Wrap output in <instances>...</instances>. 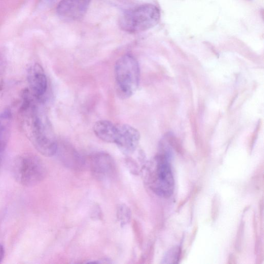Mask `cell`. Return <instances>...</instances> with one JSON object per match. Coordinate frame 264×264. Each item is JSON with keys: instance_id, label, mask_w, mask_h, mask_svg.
Returning <instances> with one entry per match:
<instances>
[{"instance_id": "14", "label": "cell", "mask_w": 264, "mask_h": 264, "mask_svg": "<svg viewBox=\"0 0 264 264\" xmlns=\"http://www.w3.org/2000/svg\"><path fill=\"white\" fill-rule=\"evenodd\" d=\"M5 251L3 246L0 244V263L3 260L4 257Z\"/></svg>"}, {"instance_id": "13", "label": "cell", "mask_w": 264, "mask_h": 264, "mask_svg": "<svg viewBox=\"0 0 264 264\" xmlns=\"http://www.w3.org/2000/svg\"><path fill=\"white\" fill-rule=\"evenodd\" d=\"M179 251L177 249H174L173 251H170L169 255L166 256L165 258V262L167 261H170L169 263H170L171 261H173V263H174L175 261H176L178 256Z\"/></svg>"}, {"instance_id": "6", "label": "cell", "mask_w": 264, "mask_h": 264, "mask_svg": "<svg viewBox=\"0 0 264 264\" xmlns=\"http://www.w3.org/2000/svg\"><path fill=\"white\" fill-rule=\"evenodd\" d=\"M117 134L115 143L124 154L131 155L136 150L140 133L135 128L128 125H117Z\"/></svg>"}, {"instance_id": "4", "label": "cell", "mask_w": 264, "mask_h": 264, "mask_svg": "<svg viewBox=\"0 0 264 264\" xmlns=\"http://www.w3.org/2000/svg\"><path fill=\"white\" fill-rule=\"evenodd\" d=\"M14 176L20 184L31 186L38 184L44 178L46 167L42 160L32 154L20 156L13 167Z\"/></svg>"}, {"instance_id": "12", "label": "cell", "mask_w": 264, "mask_h": 264, "mask_svg": "<svg viewBox=\"0 0 264 264\" xmlns=\"http://www.w3.org/2000/svg\"><path fill=\"white\" fill-rule=\"evenodd\" d=\"M117 217L118 221L122 226L130 222L132 218V213L130 209L124 204L120 205L117 207Z\"/></svg>"}, {"instance_id": "7", "label": "cell", "mask_w": 264, "mask_h": 264, "mask_svg": "<svg viewBox=\"0 0 264 264\" xmlns=\"http://www.w3.org/2000/svg\"><path fill=\"white\" fill-rule=\"evenodd\" d=\"M90 168L93 175L101 180L112 177L116 173V166L114 159L110 155L103 152L92 156Z\"/></svg>"}, {"instance_id": "10", "label": "cell", "mask_w": 264, "mask_h": 264, "mask_svg": "<svg viewBox=\"0 0 264 264\" xmlns=\"http://www.w3.org/2000/svg\"><path fill=\"white\" fill-rule=\"evenodd\" d=\"M93 130L95 135L103 141L115 142L117 134V125L109 121H100L94 125Z\"/></svg>"}, {"instance_id": "11", "label": "cell", "mask_w": 264, "mask_h": 264, "mask_svg": "<svg viewBox=\"0 0 264 264\" xmlns=\"http://www.w3.org/2000/svg\"><path fill=\"white\" fill-rule=\"evenodd\" d=\"M12 126V114L6 109L0 113V153H3L7 147L10 136Z\"/></svg>"}, {"instance_id": "9", "label": "cell", "mask_w": 264, "mask_h": 264, "mask_svg": "<svg viewBox=\"0 0 264 264\" xmlns=\"http://www.w3.org/2000/svg\"><path fill=\"white\" fill-rule=\"evenodd\" d=\"M28 74L29 91L35 99L41 101L47 88V80L44 71L39 64L37 63L29 68Z\"/></svg>"}, {"instance_id": "1", "label": "cell", "mask_w": 264, "mask_h": 264, "mask_svg": "<svg viewBox=\"0 0 264 264\" xmlns=\"http://www.w3.org/2000/svg\"><path fill=\"white\" fill-rule=\"evenodd\" d=\"M30 91L23 93L20 110L21 127L34 148L45 157H52L57 152L58 145L54 132L44 111L36 102Z\"/></svg>"}, {"instance_id": "8", "label": "cell", "mask_w": 264, "mask_h": 264, "mask_svg": "<svg viewBox=\"0 0 264 264\" xmlns=\"http://www.w3.org/2000/svg\"><path fill=\"white\" fill-rule=\"evenodd\" d=\"M91 0H62L57 7L58 15L71 20L83 18L88 10Z\"/></svg>"}, {"instance_id": "15", "label": "cell", "mask_w": 264, "mask_h": 264, "mask_svg": "<svg viewBox=\"0 0 264 264\" xmlns=\"http://www.w3.org/2000/svg\"><path fill=\"white\" fill-rule=\"evenodd\" d=\"M2 159L1 153H0V169H1V165H2Z\"/></svg>"}, {"instance_id": "3", "label": "cell", "mask_w": 264, "mask_h": 264, "mask_svg": "<svg viewBox=\"0 0 264 264\" xmlns=\"http://www.w3.org/2000/svg\"><path fill=\"white\" fill-rule=\"evenodd\" d=\"M160 12L151 4L139 5L126 12L119 20V26L123 31L136 33L150 29L159 23Z\"/></svg>"}, {"instance_id": "5", "label": "cell", "mask_w": 264, "mask_h": 264, "mask_svg": "<svg viewBox=\"0 0 264 264\" xmlns=\"http://www.w3.org/2000/svg\"><path fill=\"white\" fill-rule=\"evenodd\" d=\"M157 194L169 197L173 193L174 179L171 166L165 156L160 157L152 186Z\"/></svg>"}, {"instance_id": "2", "label": "cell", "mask_w": 264, "mask_h": 264, "mask_svg": "<svg viewBox=\"0 0 264 264\" xmlns=\"http://www.w3.org/2000/svg\"><path fill=\"white\" fill-rule=\"evenodd\" d=\"M116 87L119 98L131 97L139 86L140 70L136 59L126 54L117 60L115 66Z\"/></svg>"}]
</instances>
